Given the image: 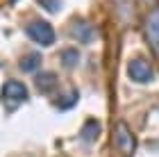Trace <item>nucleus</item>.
Returning a JSON list of instances; mask_svg holds the SVG:
<instances>
[{"mask_svg":"<svg viewBox=\"0 0 159 157\" xmlns=\"http://www.w3.org/2000/svg\"><path fill=\"white\" fill-rule=\"evenodd\" d=\"M27 100V87L20 80H7L2 87V105L7 109H16L20 103Z\"/></svg>","mask_w":159,"mask_h":157,"instance_id":"nucleus-1","label":"nucleus"},{"mask_svg":"<svg viewBox=\"0 0 159 157\" xmlns=\"http://www.w3.org/2000/svg\"><path fill=\"white\" fill-rule=\"evenodd\" d=\"M127 75H129V80H134L139 84H148V82L155 80V71L148 64V59H143V57H134V59H129Z\"/></svg>","mask_w":159,"mask_h":157,"instance_id":"nucleus-2","label":"nucleus"},{"mask_svg":"<svg viewBox=\"0 0 159 157\" xmlns=\"http://www.w3.org/2000/svg\"><path fill=\"white\" fill-rule=\"evenodd\" d=\"M25 30H27V37L32 41H37L39 46H52L55 44V30L46 21H32Z\"/></svg>","mask_w":159,"mask_h":157,"instance_id":"nucleus-3","label":"nucleus"},{"mask_svg":"<svg viewBox=\"0 0 159 157\" xmlns=\"http://www.w3.org/2000/svg\"><path fill=\"white\" fill-rule=\"evenodd\" d=\"M68 32H70V37H75L80 41V44H91V41H96V37H98L96 27H93L89 21H84V18H75L73 23L68 25Z\"/></svg>","mask_w":159,"mask_h":157,"instance_id":"nucleus-4","label":"nucleus"},{"mask_svg":"<svg viewBox=\"0 0 159 157\" xmlns=\"http://www.w3.org/2000/svg\"><path fill=\"white\" fill-rule=\"evenodd\" d=\"M146 37L150 48L159 55V9H152L146 18Z\"/></svg>","mask_w":159,"mask_h":157,"instance_id":"nucleus-5","label":"nucleus"},{"mask_svg":"<svg viewBox=\"0 0 159 157\" xmlns=\"http://www.w3.org/2000/svg\"><path fill=\"white\" fill-rule=\"evenodd\" d=\"M114 141H116V146L120 148V153H125V155L134 153V137H132V132H129L127 125H123V123L116 125V130H114Z\"/></svg>","mask_w":159,"mask_h":157,"instance_id":"nucleus-6","label":"nucleus"},{"mask_svg":"<svg viewBox=\"0 0 159 157\" xmlns=\"http://www.w3.org/2000/svg\"><path fill=\"white\" fill-rule=\"evenodd\" d=\"M34 84H37L39 91L48 94V91H52L57 87V75L55 73H48V71H41V73H37V77H34Z\"/></svg>","mask_w":159,"mask_h":157,"instance_id":"nucleus-7","label":"nucleus"},{"mask_svg":"<svg viewBox=\"0 0 159 157\" xmlns=\"http://www.w3.org/2000/svg\"><path fill=\"white\" fill-rule=\"evenodd\" d=\"M98 134H100V123H98L96 118L86 121L84 127H82V139L86 141V144H93V141L98 139Z\"/></svg>","mask_w":159,"mask_h":157,"instance_id":"nucleus-8","label":"nucleus"},{"mask_svg":"<svg viewBox=\"0 0 159 157\" xmlns=\"http://www.w3.org/2000/svg\"><path fill=\"white\" fill-rule=\"evenodd\" d=\"M39 66H41V55L39 53L25 55L23 59H20V71H25V73H37Z\"/></svg>","mask_w":159,"mask_h":157,"instance_id":"nucleus-9","label":"nucleus"},{"mask_svg":"<svg viewBox=\"0 0 159 157\" xmlns=\"http://www.w3.org/2000/svg\"><path fill=\"white\" fill-rule=\"evenodd\" d=\"M77 62H80V53L75 50V48H66V50L61 53V64L64 66L73 68V66H77Z\"/></svg>","mask_w":159,"mask_h":157,"instance_id":"nucleus-10","label":"nucleus"},{"mask_svg":"<svg viewBox=\"0 0 159 157\" xmlns=\"http://www.w3.org/2000/svg\"><path fill=\"white\" fill-rule=\"evenodd\" d=\"M75 103H77V94H75V91H70V94H64L61 98H57L55 107H57V109H68V107H73Z\"/></svg>","mask_w":159,"mask_h":157,"instance_id":"nucleus-11","label":"nucleus"},{"mask_svg":"<svg viewBox=\"0 0 159 157\" xmlns=\"http://www.w3.org/2000/svg\"><path fill=\"white\" fill-rule=\"evenodd\" d=\"M41 5L46 7V9H52V12L59 9V2H50V0H41Z\"/></svg>","mask_w":159,"mask_h":157,"instance_id":"nucleus-12","label":"nucleus"},{"mask_svg":"<svg viewBox=\"0 0 159 157\" xmlns=\"http://www.w3.org/2000/svg\"><path fill=\"white\" fill-rule=\"evenodd\" d=\"M143 2H152V0H143Z\"/></svg>","mask_w":159,"mask_h":157,"instance_id":"nucleus-13","label":"nucleus"}]
</instances>
